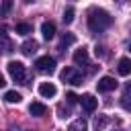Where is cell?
I'll list each match as a JSON object with an SVG mask.
<instances>
[{
    "label": "cell",
    "instance_id": "obj_1",
    "mask_svg": "<svg viewBox=\"0 0 131 131\" xmlns=\"http://www.w3.org/2000/svg\"><path fill=\"white\" fill-rule=\"evenodd\" d=\"M113 25V16L102 8H90L88 10V29L92 33H102Z\"/></svg>",
    "mask_w": 131,
    "mask_h": 131
},
{
    "label": "cell",
    "instance_id": "obj_2",
    "mask_svg": "<svg viewBox=\"0 0 131 131\" xmlns=\"http://www.w3.org/2000/svg\"><path fill=\"white\" fill-rule=\"evenodd\" d=\"M59 78H61V82H68L72 86H80L82 84V74L76 68H63L61 74H59Z\"/></svg>",
    "mask_w": 131,
    "mask_h": 131
},
{
    "label": "cell",
    "instance_id": "obj_3",
    "mask_svg": "<svg viewBox=\"0 0 131 131\" xmlns=\"http://www.w3.org/2000/svg\"><path fill=\"white\" fill-rule=\"evenodd\" d=\"M35 66H37V72H41V74H53V72H55V57H51V55H41V57L35 61Z\"/></svg>",
    "mask_w": 131,
    "mask_h": 131
},
{
    "label": "cell",
    "instance_id": "obj_4",
    "mask_svg": "<svg viewBox=\"0 0 131 131\" xmlns=\"http://www.w3.org/2000/svg\"><path fill=\"white\" fill-rule=\"evenodd\" d=\"M8 74H10V78L14 80V82H25V78H27V70H25V66L20 63V61H8Z\"/></svg>",
    "mask_w": 131,
    "mask_h": 131
},
{
    "label": "cell",
    "instance_id": "obj_5",
    "mask_svg": "<svg viewBox=\"0 0 131 131\" xmlns=\"http://www.w3.org/2000/svg\"><path fill=\"white\" fill-rule=\"evenodd\" d=\"M96 88H98V92H111V90L117 88V80L111 78V76H102V78L96 82Z\"/></svg>",
    "mask_w": 131,
    "mask_h": 131
},
{
    "label": "cell",
    "instance_id": "obj_6",
    "mask_svg": "<svg viewBox=\"0 0 131 131\" xmlns=\"http://www.w3.org/2000/svg\"><path fill=\"white\" fill-rule=\"evenodd\" d=\"M80 104H82V108H84L86 113H94L96 106H98V100H96L92 94H84V96H80Z\"/></svg>",
    "mask_w": 131,
    "mask_h": 131
},
{
    "label": "cell",
    "instance_id": "obj_7",
    "mask_svg": "<svg viewBox=\"0 0 131 131\" xmlns=\"http://www.w3.org/2000/svg\"><path fill=\"white\" fill-rule=\"evenodd\" d=\"M39 94H41L43 98H53V96L57 94V88H55V84H51V82H41V84H39Z\"/></svg>",
    "mask_w": 131,
    "mask_h": 131
},
{
    "label": "cell",
    "instance_id": "obj_8",
    "mask_svg": "<svg viewBox=\"0 0 131 131\" xmlns=\"http://www.w3.org/2000/svg\"><path fill=\"white\" fill-rule=\"evenodd\" d=\"M0 49L4 53H12L14 51V43H12V39L8 37L6 31H0Z\"/></svg>",
    "mask_w": 131,
    "mask_h": 131
},
{
    "label": "cell",
    "instance_id": "obj_9",
    "mask_svg": "<svg viewBox=\"0 0 131 131\" xmlns=\"http://www.w3.org/2000/svg\"><path fill=\"white\" fill-rule=\"evenodd\" d=\"M41 35H43V39H45V41H51V39L55 37V23L45 20V23L41 25Z\"/></svg>",
    "mask_w": 131,
    "mask_h": 131
},
{
    "label": "cell",
    "instance_id": "obj_10",
    "mask_svg": "<svg viewBox=\"0 0 131 131\" xmlns=\"http://www.w3.org/2000/svg\"><path fill=\"white\" fill-rule=\"evenodd\" d=\"M74 63H78V66H86L88 63V49L86 47H80V49L74 51Z\"/></svg>",
    "mask_w": 131,
    "mask_h": 131
},
{
    "label": "cell",
    "instance_id": "obj_11",
    "mask_svg": "<svg viewBox=\"0 0 131 131\" xmlns=\"http://www.w3.org/2000/svg\"><path fill=\"white\" fill-rule=\"evenodd\" d=\"M29 113H31L33 117H41V115L47 113V106H45L43 102H37V100H35V102L29 104Z\"/></svg>",
    "mask_w": 131,
    "mask_h": 131
},
{
    "label": "cell",
    "instance_id": "obj_12",
    "mask_svg": "<svg viewBox=\"0 0 131 131\" xmlns=\"http://www.w3.org/2000/svg\"><path fill=\"white\" fill-rule=\"evenodd\" d=\"M117 72L121 76H129L131 74V59L129 57H121L119 59V66H117Z\"/></svg>",
    "mask_w": 131,
    "mask_h": 131
},
{
    "label": "cell",
    "instance_id": "obj_13",
    "mask_svg": "<svg viewBox=\"0 0 131 131\" xmlns=\"http://www.w3.org/2000/svg\"><path fill=\"white\" fill-rule=\"evenodd\" d=\"M37 47H39L37 41H35V39H29V41H25V43L20 45V51H23L25 55H33V53L37 51Z\"/></svg>",
    "mask_w": 131,
    "mask_h": 131
},
{
    "label": "cell",
    "instance_id": "obj_14",
    "mask_svg": "<svg viewBox=\"0 0 131 131\" xmlns=\"http://www.w3.org/2000/svg\"><path fill=\"white\" fill-rule=\"evenodd\" d=\"M4 100H6V102H10V104H18V102L23 100V96H20V92H16V90H6Z\"/></svg>",
    "mask_w": 131,
    "mask_h": 131
},
{
    "label": "cell",
    "instance_id": "obj_15",
    "mask_svg": "<svg viewBox=\"0 0 131 131\" xmlns=\"http://www.w3.org/2000/svg\"><path fill=\"white\" fill-rule=\"evenodd\" d=\"M72 43H76V35H74V33H66V35L61 37L59 49H66V47H68V45H72Z\"/></svg>",
    "mask_w": 131,
    "mask_h": 131
},
{
    "label": "cell",
    "instance_id": "obj_16",
    "mask_svg": "<svg viewBox=\"0 0 131 131\" xmlns=\"http://www.w3.org/2000/svg\"><path fill=\"white\" fill-rule=\"evenodd\" d=\"M68 131H86V121H84V119H76V121L70 125Z\"/></svg>",
    "mask_w": 131,
    "mask_h": 131
},
{
    "label": "cell",
    "instance_id": "obj_17",
    "mask_svg": "<svg viewBox=\"0 0 131 131\" xmlns=\"http://www.w3.org/2000/svg\"><path fill=\"white\" fill-rule=\"evenodd\" d=\"M74 14H76V10H74L72 6H68V8L63 10V16H61V18H63V23H66V25H70V23L74 20Z\"/></svg>",
    "mask_w": 131,
    "mask_h": 131
},
{
    "label": "cell",
    "instance_id": "obj_18",
    "mask_svg": "<svg viewBox=\"0 0 131 131\" xmlns=\"http://www.w3.org/2000/svg\"><path fill=\"white\" fill-rule=\"evenodd\" d=\"M31 31H33V29H31L29 23H18V25H16V33H18V35H29Z\"/></svg>",
    "mask_w": 131,
    "mask_h": 131
},
{
    "label": "cell",
    "instance_id": "obj_19",
    "mask_svg": "<svg viewBox=\"0 0 131 131\" xmlns=\"http://www.w3.org/2000/svg\"><path fill=\"white\" fill-rule=\"evenodd\" d=\"M106 123H108V119H106V117H96V119H94V129H96V131H100V129H104V125H106Z\"/></svg>",
    "mask_w": 131,
    "mask_h": 131
},
{
    "label": "cell",
    "instance_id": "obj_20",
    "mask_svg": "<svg viewBox=\"0 0 131 131\" xmlns=\"http://www.w3.org/2000/svg\"><path fill=\"white\" fill-rule=\"evenodd\" d=\"M66 100H68V104H76V102L80 100V96H76L74 92H68V94H66Z\"/></svg>",
    "mask_w": 131,
    "mask_h": 131
},
{
    "label": "cell",
    "instance_id": "obj_21",
    "mask_svg": "<svg viewBox=\"0 0 131 131\" xmlns=\"http://www.w3.org/2000/svg\"><path fill=\"white\" fill-rule=\"evenodd\" d=\"M121 106H123L125 111H131V98H129V96H123V98H121Z\"/></svg>",
    "mask_w": 131,
    "mask_h": 131
},
{
    "label": "cell",
    "instance_id": "obj_22",
    "mask_svg": "<svg viewBox=\"0 0 131 131\" xmlns=\"http://www.w3.org/2000/svg\"><path fill=\"white\" fill-rule=\"evenodd\" d=\"M10 8H12V2H10V0H6V2L2 4V8H0V10H2V14H8V12H10Z\"/></svg>",
    "mask_w": 131,
    "mask_h": 131
},
{
    "label": "cell",
    "instance_id": "obj_23",
    "mask_svg": "<svg viewBox=\"0 0 131 131\" xmlns=\"http://www.w3.org/2000/svg\"><path fill=\"white\" fill-rule=\"evenodd\" d=\"M96 55H100V57H104L106 55V51H104V47L100 45V47H96Z\"/></svg>",
    "mask_w": 131,
    "mask_h": 131
},
{
    "label": "cell",
    "instance_id": "obj_24",
    "mask_svg": "<svg viewBox=\"0 0 131 131\" xmlns=\"http://www.w3.org/2000/svg\"><path fill=\"white\" fill-rule=\"evenodd\" d=\"M57 111H59V117H61V119H63V117H68V111H63V106H59Z\"/></svg>",
    "mask_w": 131,
    "mask_h": 131
},
{
    "label": "cell",
    "instance_id": "obj_25",
    "mask_svg": "<svg viewBox=\"0 0 131 131\" xmlns=\"http://www.w3.org/2000/svg\"><path fill=\"white\" fill-rule=\"evenodd\" d=\"M4 84H6V80H4V76H2V74H0V88H2V86H4Z\"/></svg>",
    "mask_w": 131,
    "mask_h": 131
},
{
    "label": "cell",
    "instance_id": "obj_26",
    "mask_svg": "<svg viewBox=\"0 0 131 131\" xmlns=\"http://www.w3.org/2000/svg\"><path fill=\"white\" fill-rule=\"evenodd\" d=\"M125 90H127V92H131V82H127V84H125Z\"/></svg>",
    "mask_w": 131,
    "mask_h": 131
},
{
    "label": "cell",
    "instance_id": "obj_27",
    "mask_svg": "<svg viewBox=\"0 0 131 131\" xmlns=\"http://www.w3.org/2000/svg\"><path fill=\"white\" fill-rule=\"evenodd\" d=\"M129 51H131V39H129Z\"/></svg>",
    "mask_w": 131,
    "mask_h": 131
}]
</instances>
